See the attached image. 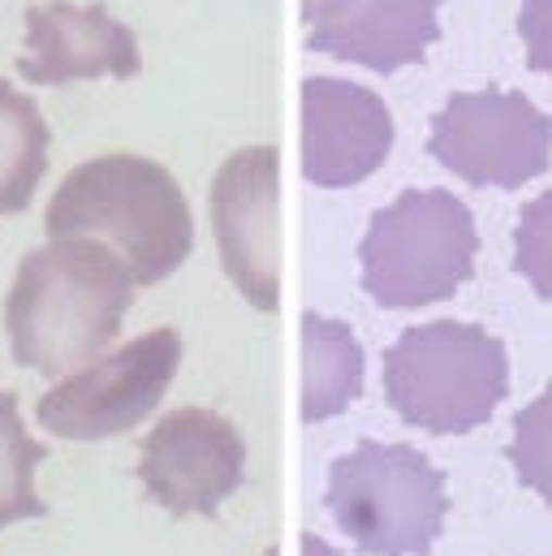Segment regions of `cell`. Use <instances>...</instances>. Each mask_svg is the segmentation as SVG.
Returning a JSON list of instances; mask_svg holds the SVG:
<instances>
[{
	"mask_svg": "<svg viewBox=\"0 0 552 556\" xmlns=\"http://www.w3.org/2000/svg\"><path fill=\"white\" fill-rule=\"evenodd\" d=\"M518 35L527 43V65L552 78V0H523Z\"/></svg>",
	"mask_w": 552,
	"mask_h": 556,
	"instance_id": "cell-18",
	"label": "cell"
},
{
	"mask_svg": "<svg viewBox=\"0 0 552 556\" xmlns=\"http://www.w3.org/2000/svg\"><path fill=\"white\" fill-rule=\"evenodd\" d=\"M177 367H181V332L151 328L57 380L39 397L35 418L48 435L78 444L126 435L160 410L164 393L177 380Z\"/></svg>",
	"mask_w": 552,
	"mask_h": 556,
	"instance_id": "cell-6",
	"label": "cell"
},
{
	"mask_svg": "<svg viewBox=\"0 0 552 556\" xmlns=\"http://www.w3.org/2000/svg\"><path fill=\"white\" fill-rule=\"evenodd\" d=\"M367 358L350 324L319 311L302 315V422L346 415L363 397Z\"/></svg>",
	"mask_w": 552,
	"mask_h": 556,
	"instance_id": "cell-13",
	"label": "cell"
},
{
	"mask_svg": "<svg viewBox=\"0 0 552 556\" xmlns=\"http://www.w3.org/2000/svg\"><path fill=\"white\" fill-rule=\"evenodd\" d=\"M138 483L164 514L208 518L247 483V440L216 410H168L138 444Z\"/></svg>",
	"mask_w": 552,
	"mask_h": 556,
	"instance_id": "cell-8",
	"label": "cell"
},
{
	"mask_svg": "<svg viewBox=\"0 0 552 556\" xmlns=\"http://www.w3.org/2000/svg\"><path fill=\"white\" fill-rule=\"evenodd\" d=\"M479 229L453 190H402L385 203L363 242V289L385 311H418L457 293L475 273Z\"/></svg>",
	"mask_w": 552,
	"mask_h": 556,
	"instance_id": "cell-5",
	"label": "cell"
},
{
	"mask_svg": "<svg viewBox=\"0 0 552 556\" xmlns=\"http://www.w3.org/2000/svg\"><path fill=\"white\" fill-rule=\"evenodd\" d=\"M514 268L540 298H552V190L536 194L514 225Z\"/></svg>",
	"mask_w": 552,
	"mask_h": 556,
	"instance_id": "cell-17",
	"label": "cell"
},
{
	"mask_svg": "<svg viewBox=\"0 0 552 556\" xmlns=\"http://www.w3.org/2000/svg\"><path fill=\"white\" fill-rule=\"evenodd\" d=\"M427 151L466 186L514 190L552 164V117L523 91H453L431 117Z\"/></svg>",
	"mask_w": 552,
	"mask_h": 556,
	"instance_id": "cell-7",
	"label": "cell"
},
{
	"mask_svg": "<svg viewBox=\"0 0 552 556\" xmlns=\"http://www.w3.org/2000/svg\"><path fill=\"white\" fill-rule=\"evenodd\" d=\"M311 4H315V0H302V9H311Z\"/></svg>",
	"mask_w": 552,
	"mask_h": 556,
	"instance_id": "cell-21",
	"label": "cell"
},
{
	"mask_svg": "<svg viewBox=\"0 0 552 556\" xmlns=\"http://www.w3.org/2000/svg\"><path fill=\"white\" fill-rule=\"evenodd\" d=\"M440 0H315L302 9L306 48L376 74L427 56L440 35Z\"/></svg>",
	"mask_w": 552,
	"mask_h": 556,
	"instance_id": "cell-12",
	"label": "cell"
},
{
	"mask_svg": "<svg viewBox=\"0 0 552 556\" xmlns=\"http://www.w3.org/2000/svg\"><path fill=\"white\" fill-rule=\"evenodd\" d=\"M48 462V444L30 435L22 406L9 389H0V531L48 518V501L39 496V466Z\"/></svg>",
	"mask_w": 552,
	"mask_h": 556,
	"instance_id": "cell-15",
	"label": "cell"
},
{
	"mask_svg": "<svg viewBox=\"0 0 552 556\" xmlns=\"http://www.w3.org/2000/svg\"><path fill=\"white\" fill-rule=\"evenodd\" d=\"M48 238H91L122 255L135 285H160L195 251V216L177 177L130 151L83 160L43 212Z\"/></svg>",
	"mask_w": 552,
	"mask_h": 556,
	"instance_id": "cell-2",
	"label": "cell"
},
{
	"mask_svg": "<svg viewBox=\"0 0 552 556\" xmlns=\"http://www.w3.org/2000/svg\"><path fill=\"white\" fill-rule=\"evenodd\" d=\"M48 168V122L30 96L0 78V216L22 212Z\"/></svg>",
	"mask_w": 552,
	"mask_h": 556,
	"instance_id": "cell-14",
	"label": "cell"
},
{
	"mask_svg": "<svg viewBox=\"0 0 552 556\" xmlns=\"http://www.w3.org/2000/svg\"><path fill=\"white\" fill-rule=\"evenodd\" d=\"M324 509L354 553L427 556L449 518V488L414 444L363 440L328 466Z\"/></svg>",
	"mask_w": 552,
	"mask_h": 556,
	"instance_id": "cell-4",
	"label": "cell"
},
{
	"mask_svg": "<svg viewBox=\"0 0 552 556\" xmlns=\"http://www.w3.org/2000/svg\"><path fill=\"white\" fill-rule=\"evenodd\" d=\"M510 393L505 341L466 319L406 328L385 350V397L406 427L466 435L497 415Z\"/></svg>",
	"mask_w": 552,
	"mask_h": 556,
	"instance_id": "cell-3",
	"label": "cell"
},
{
	"mask_svg": "<svg viewBox=\"0 0 552 556\" xmlns=\"http://www.w3.org/2000/svg\"><path fill=\"white\" fill-rule=\"evenodd\" d=\"M510 466L523 488H531L552 505V384L514 415Z\"/></svg>",
	"mask_w": 552,
	"mask_h": 556,
	"instance_id": "cell-16",
	"label": "cell"
},
{
	"mask_svg": "<svg viewBox=\"0 0 552 556\" xmlns=\"http://www.w3.org/2000/svg\"><path fill=\"white\" fill-rule=\"evenodd\" d=\"M264 556H280V548H268V553H264Z\"/></svg>",
	"mask_w": 552,
	"mask_h": 556,
	"instance_id": "cell-20",
	"label": "cell"
},
{
	"mask_svg": "<svg viewBox=\"0 0 552 556\" xmlns=\"http://www.w3.org/2000/svg\"><path fill=\"white\" fill-rule=\"evenodd\" d=\"M26 52L17 56L22 83L65 87L83 78H135L142 70L135 30L104 4L43 0L26 9Z\"/></svg>",
	"mask_w": 552,
	"mask_h": 556,
	"instance_id": "cell-11",
	"label": "cell"
},
{
	"mask_svg": "<svg viewBox=\"0 0 552 556\" xmlns=\"http://www.w3.org/2000/svg\"><path fill=\"white\" fill-rule=\"evenodd\" d=\"M130 306L135 277L117 251L91 238H48L22 255L4 293L9 354L57 384L113 350Z\"/></svg>",
	"mask_w": 552,
	"mask_h": 556,
	"instance_id": "cell-1",
	"label": "cell"
},
{
	"mask_svg": "<svg viewBox=\"0 0 552 556\" xmlns=\"http://www.w3.org/2000/svg\"><path fill=\"white\" fill-rule=\"evenodd\" d=\"M212 233L234 289L273 315L280 306V151L273 142L234 151L212 177Z\"/></svg>",
	"mask_w": 552,
	"mask_h": 556,
	"instance_id": "cell-9",
	"label": "cell"
},
{
	"mask_svg": "<svg viewBox=\"0 0 552 556\" xmlns=\"http://www.w3.org/2000/svg\"><path fill=\"white\" fill-rule=\"evenodd\" d=\"M298 548H302V556H341L333 544H328V540H324V535H315V531H306Z\"/></svg>",
	"mask_w": 552,
	"mask_h": 556,
	"instance_id": "cell-19",
	"label": "cell"
},
{
	"mask_svg": "<svg viewBox=\"0 0 552 556\" xmlns=\"http://www.w3.org/2000/svg\"><path fill=\"white\" fill-rule=\"evenodd\" d=\"M393 151L389 104L359 83L311 74L302 83V177L346 190L372 177Z\"/></svg>",
	"mask_w": 552,
	"mask_h": 556,
	"instance_id": "cell-10",
	"label": "cell"
}]
</instances>
